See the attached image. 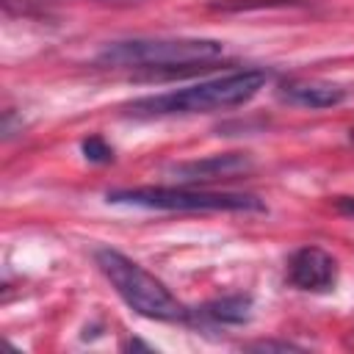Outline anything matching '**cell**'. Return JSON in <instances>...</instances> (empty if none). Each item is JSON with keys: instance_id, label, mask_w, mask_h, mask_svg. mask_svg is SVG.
Segmentation results:
<instances>
[{"instance_id": "obj_1", "label": "cell", "mask_w": 354, "mask_h": 354, "mask_svg": "<svg viewBox=\"0 0 354 354\" xmlns=\"http://www.w3.org/2000/svg\"><path fill=\"white\" fill-rule=\"evenodd\" d=\"M266 83H268L266 69H241V72H230L224 77L202 80V83L180 88V91L141 97V100L124 105V111L130 116H144V119L177 116V113H210V111L235 108V105L249 102Z\"/></svg>"}, {"instance_id": "obj_2", "label": "cell", "mask_w": 354, "mask_h": 354, "mask_svg": "<svg viewBox=\"0 0 354 354\" xmlns=\"http://www.w3.org/2000/svg\"><path fill=\"white\" fill-rule=\"evenodd\" d=\"M94 260L105 274V279L113 285V290L122 296V301L138 315L152 321H169V324L191 321V310H185V304L177 301V296L155 274H149L144 266H138L127 254L116 249H97Z\"/></svg>"}, {"instance_id": "obj_3", "label": "cell", "mask_w": 354, "mask_h": 354, "mask_svg": "<svg viewBox=\"0 0 354 354\" xmlns=\"http://www.w3.org/2000/svg\"><path fill=\"white\" fill-rule=\"evenodd\" d=\"M113 205L147 207V210H191V213H263V199L235 191H202V188H171V185H144V188H116L105 196Z\"/></svg>"}, {"instance_id": "obj_4", "label": "cell", "mask_w": 354, "mask_h": 354, "mask_svg": "<svg viewBox=\"0 0 354 354\" xmlns=\"http://www.w3.org/2000/svg\"><path fill=\"white\" fill-rule=\"evenodd\" d=\"M224 44L216 39H127L108 44L97 61L105 66H144V69H177L216 61Z\"/></svg>"}, {"instance_id": "obj_5", "label": "cell", "mask_w": 354, "mask_h": 354, "mask_svg": "<svg viewBox=\"0 0 354 354\" xmlns=\"http://www.w3.org/2000/svg\"><path fill=\"white\" fill-rule=\"evenodd\" d=\"M285 277L299 290L324 293L337 285V260L321 246H301L290 254Z\"/></svg>"}, {"instance_id": "obj_6", "label": "cell", "mask_w": 354, "mask_h": 354, "mask_svg": "<svg viewBox=\"0 0 354 354\" xmlns=\"http://www.w3.org/2000/svg\"><path fill=\"white\" fill-rule=\"evenodd\" d=\"M252 166L254 163L246 152H227V155H207L199 160L177 163V166H171V174L183 183H207V180H224V177L246 174Z\"/></svg>"}, {"instance_id": "obj_7", "label": "cell", "mask_w": 354, "mask_h": 354, "mask_svg": "<svg viewBox=\"0 0 354 354\" xmlns=\"http://www.w3.org/2000/svg\"><path fill=\"white\" fill-rule=\"evenodd\" d=\"M277 97L288 105H301V108H332L340 105L346 100V88L329 80H307V77H296V80H285L277 88Z\"/></svg>"}, {"instance_id": "obj_8", "label": "cell", "mask_w": 354, "mask_h": 354, "mask_svg": "<svg viewBox=\"0 0 354 354\" xmlns=\"http://www.w3.org/2000/svg\"><path fill=\"white\" fill-rule=\"evenodd\" d=\"M199 318H207L213 324H227V326H238L246 324L252 318V296L243 293H232V296H221L207 301L199 310Z\"/></svg>"}, {"instance_id": "obj_9", "label": "cell", "mask_w": 354, "mask_h": 354, "mask_svg": "<svg viewBox=\"0 0 354 354\" xmlns=\"http://www.w3.org/2000/svg\"><path fill=\"white\" fill-rule=\"evenodd\" d=\"M80 149H83L86 160H91V163H111V160H113V149L105 144L102 136H88V138H83Z\"/></svg>"}, {"instance_id": "obj_10", "label": "cell", "mask_w": 354, "mask_h": 354, "mask_svg": "<svg viewBox=\"0 0 354 354\" xmlns=\"http://www.w3.org/2000/svg\"><path fill=\"white\" fill-rule=\"evenodd\" d=\"M246 348L252 351H288V348H299L293 343H274V340H260V343H249Z\"/></svg>"}, {"instance_id": "obj_11", "label": "cell", "mask_w": 354, "mask_h": 354, "mask_svg": "<svg viewBox=\"0 0 354 354\" xmlns=\"http://www.w3.org/2000/svg\"><path fill=\"white\" fill-rule=\"evenodd\" d=\"M335 207H337L343 216H351V218H354V196H337V199H335Z\"/></svg>"}, {"instance_id": "obj_12", "label": "cell", "mask_w": 354, "mask_h": 354, "mask_svg": "<svg viewBox=\"0 0 354 354\" xmlns=\"http://www.w3.org/2000/svg\"><path fill=\"white\" fill-rule=\"evenodd\" d=\"M348 138H351V144H354V127H351V130H348Z\"/></svg>"}]
</instances>
